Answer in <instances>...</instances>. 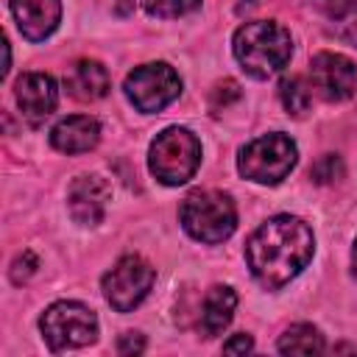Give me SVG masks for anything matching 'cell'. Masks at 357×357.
<instances>
[{
    "instance_id": "obj_1",
    "label": "cell",
    "mask_w": 357,
    "mask_h": 357,
    "mask_svg": "<svg viewBox=\"0 0 357 357\" xmlns=\"http://www.w3.org/2000/svg\"><path fill=\"white\" fill-rule=\"evenodd\" d=\"M315 240L310 226L293 215L268 218L245 243V259L265 290L284 287L312 259Z\"/></svg>"
},
{
    "instance_id": "obj_2",
    "label": "cell",
    "mask_w": 357,
    "mask_h": 357,
    "mask_svg": "<svg viewBox=\"0 0 357 357\" xmlns=\"http://www.w3.org/2000/svg\"><path fill=\"white\" fill-rule=\"evenodd\" d=\"M293 53L290 31L271 20L245 22L234 33V56L251 78H271L276 75Z\"/></svg>"
},
{
    "instance_id": "obj_3",
    "label": "cell",
    "mask_w": 357,
    "mask_h": 357,
    "mask_svg": "<svg viewBox=\"0 0 357 357\" xmlns=\"http://www.w3.org/2000/svg\"><path fill=\"white\" fill-rule=\"evenodd\" d=\"M178 220L192 240L223 243L237 226V209L220 190H192L178 209Z\"/></svg>"
},
{
    "instance_id": "obj_4",
    "label": "cell",
    "mask_w": 357,
    "mask_h": 357,
    "mask_svg": "<svg viewBox=\"0 0 357 357\" xmlns=\"http://www.w3.org/2000/svg\"><path fill=\"white\" fill-rule=\"evenodd\" d=\"M198 162H201V142L192 131L181 126L165 128L151 142V153H148L151 173L167 187H176L192 178V173L198 170Z\"/></svg>"
},
{
    "instance_id": "obj_5",
    "label": "cell",
    "mask_w": 357,
    "mask_h": 357,
    "mask_svg": "<svg viewBox=\"0 0 357 357\" xmlns=\"http://www.w3.org/2000/svg\"><path fill=\"white\" fill-rule=\"evenodd\" d=\"M296 142L287 137V134H265V137H257L251 139L240 156H237V170L257 181V184H279L296 165Z\"/></svg>"
},
{
    "instance_id": "obj_6",
    "label": "cell",
    "mask_w": 357,
    "mask_h": 357,
    "mask_svg": "<svg viewBox=\"0 0 357 357\" xmlns=\"http://www.w3.org/2000/svg\"><path fill=\"white\" fill-rule=\"evenodd\" d=\"M39 329H42L45 343L53 351L81 349V346H89L98 337V318L86 304L56 301L42 312Z\"/></svg>"
},
{
    "instance_id": "obj_7",
    "label": "cell",
    "mask_w": 357,
    "mask_h": 357,
    "mask_svg": "<svg viewBox=\"0 0 357 357\" xmlns=\"http://www.w3.org/2000/svg\"><path fill=\"white\" fill-rule=\"evenodd\" d=\"M156 271L137 254L120 257L103 276V296L117 312H131L153 287Z\"/></svg>"
},
{
    "instance_id": "obj_8",
    "label": "cell",
    "mask_w": 357,
    "mask_h": 357,
    "mask_svg": "<svg viewBox=\"0 0 357 357\" xmlns=\"http://www.w3.org/2000/svg\"><path fill=\"white\" fill-rule=\"evenodd\" d=\"M181 92V81L176 70L165 61H151L134 67L126 78V95L139 112H159L173 103Z\"/></svg>"
},
{
    "instance_id": "obj_9",
    "label": "cell",
    "mask_w": 357,
    "mask_h": 357,
    "mask_svg": "<svg viewBox=\"0 0 357 357\" xmlns=\"http://www.w3.org/2000/svg\"><path fill=\"white\" fill-rule=\"evenodd\" d=\"M310 84L324 100H346L357 89V67L340 53L321 50L310 61Z\"/></svg>"
},
{
    "instance_id": "obj_10",
    "label": "cell",
    "mask_w": 357,
    "mask_h": 357,
    "mask_svg": "<svg viewBox=\"0 0 357 357\" xmlns=\"http://www.w3.org/2000/svg\"><path fill=\"white\" fill-rule=\"evenodd\" d=\"M14 95H17V106L25 117L28 126H39L45 123L56 103H59V89L56 81L47 73H25L17 78L14 84Z\"/></svg>"
},
{
    "instance_id": "obj_11",
    "label": "cell",
    "mask_w": 357,
    "mask_h": 357,
    "mask_svg": "<svg viewBox=\"0 0 357 357\" xmlns=\"http://www.w3.org/2000/svg\"><path fill=\"white\" fill-rule=\"evenodd\" d=\"M112 190L100 176H78L67 190V206L75 223L98 226L106 215Z\"/></svg>"
},
{
    "instance_id": "obj_12",
    "label": "cell",
    "mask_w": 357,
    "mask_h": 357,
    "mask_svg": "<svg viewBox=\"0 0 357 357\" xmlns=\"http://www.w3.org/2000/svg\"><path fill=\"white\" fill-rule=\"evenodd\" d=\"M11 14L25 39H47L61 20V0H11Z\"/></svg>"
},
{
    "instance_id": "obj_13",
    "label": "cell",
    "mask_w": 357,
    "mask_h": 357,
    "mask_svg": "<svg viewBox=\"0 0 357 357\" xmlns=\"http://www.w3.org/2000/svg\"><path fill=\"white\" fill-rule=\"evenodd\" d=\"M98 139H100V126L95 117L86 114L64 117L50 131V145L61 153H86L98 145Z\"/></svg>"
},
{
    "instance_id": "obj_14",
    "label": "cell",
    "mask_w": 357,
    "mask_h": 357,
    "mask_svg": "<svg viewBox=\"0 0 357 357\" xmlns=\"http://www.w3.org/2000/svg\"><path fill=\"white\" fill-rule=\"evenodd\" d=\"M64 86L75 100L92 103L109 92V73L95 59H78L75 64H70V70L64 75Z\"/></svg>"
},
{
    "instance_id": "obj_15",
    "label": "cell",
    "mask_w": 357,
    "mask_h": 357,
    "mask_svg": "<svg viewBox=\"0 0 357 357\" xmlns=\"http://www.w3.org/2000/svg\"><path fill=\"white\" fill-rule=\"evenodd\" d=\"M234 307H237V296L231 287L226 284H215L206 296H204V304H201V318H198V326H201V335L204 337H215L220 335L231 315H234Z\"/></svg>"
},
{
    "instance_id": "obj_16",
    "label": "cell",
    "mask_w": 357,
    "mask_h": 357,
    "mask_svg": "<svg viewBox=\"0 0 357 357\" xmlns=\"http://www.w3.org/2000/svg\"><path fill=\"white\" fill-rule=\"evenodd\" d=\"M282 354H321L324 351V335L312 324H293L279 337Z\"/></svg>"
},
{
    "instance_id": "obj_17",
    "label": "cell",
    "mask_w": 357,
    "mask_h": 357,
    "mask_svg": "<svg viewBox=\"0 0 357 357\" xmlns=\"http://www.w3.org/2000/svg\"><path fill=\"white\" fill-rule=\"evenodd\" d=\"M279 98L293 117H304L312 106V84H307L301 75H290L279 84Z\"/></svg>"
},
{
    "instance_id": "obj_18",
    "label": "cell",
    "mask_w": 357,
    "mask_h": 357,
    "mask_svg": "<svg viewBox=\"0 0 357 357\" xmlns=\"http://www.w3.org/2000/svg\"><path fill=\"white\" fill-rule=\"evenodd\" d=\"M198 6H201V0H142V8L151 17H162V20L184 17V14L195 11Z\"/></svg>"
},
{
    "instance_id": "obj_19",
    "label": "cell",
    "mask_w": 357,
    "mask_h": 357,
    "mask_svg": "<svg viewBox=\"0 0 357 357\" xmlns=\"http://www.w3.org/2000/svg\"><path fill=\"white\" fill-rule=\"evenodd\" d=\"M312 6L329 20H354L357 0H312Z\"/></svg>"
},
{
    "instance_id": "obj_20",
    "label": "cell",
    "mask_w": 357,
    "mask_h": 357,
    "mask_svg": "<svg viewBox=\"0 0 357 357\" xmlns=\"http://www.w3.org/2000/svg\"><path fill=\"white\" fill-rule=\"evenodd\" d=\"M310 176H312L318 184H329V181H335V178L343 176V165H340V159H337L335 153H324V156L312 165Z\"/></svg>"
},
{
    "instance_id": "obj_21",
    "label": "cell",
    "mask_w": 357,
    "mask_h": 357,
    "mask_svg": "<svg viewBox=\"0 0 357 357\" xmlns=\"http://www.w3.org/2000/svg\"><path fill=\"white\" fill-rule=\"evenodd\" d=\"M36 265H39L36 257H33L31 251H22V254L14 259V265H11V282H14V284H22V282L36 271Z\"/></svg>"
},
{
    "instance_id": "obj_22",
    "label": "cell",
    "mask_w": 357,
    "mask_h": 357,
    "mask_svg": "<svg viewBox=\"0 0 357 357\" xmlns=\"http://www.w3.org/2000/svg\"><path fill=\"white\" fill-rule=\"evenodd\" d=\"M237 98H240V86H237L234 81H223V84H218V86L212 89V109L220 112V106L226 109L229 100H237Z\"/></svg>"
},
{
    "instance_id": "obj_23",
    "label": "cell",
    "mask_w": 357,
    "mask_h": 357,
    "mask_svg": "<svg viewBox=\"0 0 357 357\" xmlns=\"http://www.w3.org/2000/svg\"><path fill=\"white\" fill-rule=\"evenodd\" d=\"M142 349H145V340H142L139 332H126L120 337V343H117V351L120 354H139Z\"/></svg>"
},
{
    "instance_id": "obj_24",
    "label": "cell",
    "mask_w": 357,
    "mask_h": 357,
    "mask_svg": "<svg viewBox=\"0 0 357 357\" xmlns=\"http://www.w3.org/2000/svg\"><path fill=\"white\" fill-rule=\"evenodd\" d=\"M251 349H254V340H251L248 335H234L231 340L223 343V351H226V354H245V351H251Z\"/></svg>"
},
{
    "instance_id": "obj_25",
    "label": "cell",
    "mask_w": 357,
    "mask_h": 357,
    "mask_svg": "<svg viewBox=\"0 0 357 357\" xmlns=\"http://www.w3.org/2000/svg\"><path fill=\"white\" fill-rule=\"evenodd\" d=\"M351 268H354V273H357V240H354V251H351Z\"/></svg>"
},
{
    "instance_id": "obj_26",
    "label": "cell",
    "mask_w": 357,
    "mask_h": 357,
    "mask_svg": "<svg viewBox=\"0 0 357 357\" xmlns=\"http://www.w3.org/2000/svg\"><path fill=\"white\" fill-rule=\"evenodd\" d=\"M349 36H351V39H354V42H357V17H354V20H351V33H349Z\"/></svg>"
}]
</instances>
